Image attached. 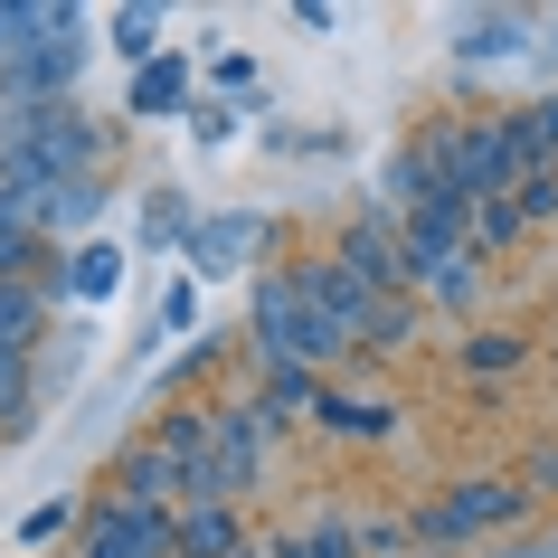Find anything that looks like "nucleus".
<instances>
[{"label": "nucleus", "instance_id": "nucleus-2", "mask_svg": "<svg viewBox=\"0 0 558 558\" xmlns=\"http://www.w3.org/2000/svg\"><path fill=\"white\" fill-rule=\"evenodd\" d=\"M0 151H20L48 190L105 180V133H95L76 105H0Z\"/></svg>", "mask_w": 558, "mask_h": 558}, {"label": "nucleus", "instance_id": "nucleus-15", "mask_svg": "<svg viewBox=\"0 0 558 558\" xmlns=\"http://www.w3.org/2000/svg\"><path fill=\"white\" fill-rule=\"evenodd\" d=\"M236 549H246L236 501H190V511H180V558H236Z\"/></svg>", "mask_w": 558, "mask_h": 558}, {"label": "nucleus", "instance_id": "nucleus-21", "mask_svg": "<svg viewBox=\"0 0 558 558\" xmlns=\"http://www.w3.org/2000/svg\"><path fill=\"white\" fill-rule=\"evenodd\" d=\"M265 558H360V521H313V530H275Z\"/></svg>", "mask_w": 558, "mask_h": 558}, {"label": "nucleus", "instance_id": "nucleus-29", "mask_svg": "<svg viewBox=\"0 0 558 558\" xmlns=\"http://www.w3.org/2000/svg\"><path fill=\"white\" fill-rule=\"evenodd\" d=\"M521 228H530L521 199H483V208H473V256H501V246H511Z\"/></svg>", "mask_w": 558, "mask_h": 558}, {"label": "nucleus", "instance_id": "nucleus-32", "mask_svg": "<svg viewBox=\"0 0 558 558\" xmlns=\"http://www.w3.org/2000/svg\"><path fill=\"white\" fill-rule=\"evenodd\" d=\"M511 199H521V218H558V180H549V171H530Z\"/></svg>", "mask_w": 558, "mask_h": 558}, {"label": "nucleus", "instance_id": "nucleus-18", "mask_svg": "<svg viewBox=\"0 0 558 558\" xmlns=\"http://www.w3.org/2000/svg\"><path fill=\"white\" fill-rule=\"evenodd\" d=\"M58 284H66L76 303H105V294L123 284V246H114V236H86V246L66 256V275H58Z\"/></svg>", "mask_w": 558, "mask_h": 558}, {"label": "nucleus", "instance_id": "nucleus-22", "mask_svg": "<svg viewBox=\"0 0 558 558\" xmlns=\"http://www.w3.org/2000/svg\"><path fill=\"white\" fill-rule=\"evenodd\" d=\"M105 48L143 76V66L161 58V10H151V0H143V10H114V20H105Z\"/></svg>", "mask_w": 558, "mask_h": 558}, {"label": "nucleus", "instance_id": "nucleus-13", "mask_svg": "<svg viewBox=\"0 0 558 558\" xmlns=\"http://www.w3.org/2000/svg\"><path fill=\"white\" fill-rule=\"evenodd\" d=\"M313 426L341 436V445H379V436H398V408H388V398H351V388H323Z\"/></svg>", "mask_w": 558, "mask_h": 558}, {"label": "nucleus", "instance_id": "nucleus-38", "mask_svg": "<svg viewBox=\"0 0 558 558\" xmlns=\"http://www.w3.org/2000/svg\"><path fill=\"white\" fill-rule=\"evenodd\" d=\"M549 180H558V161H549Z\"/></svg>", "mask_w": 558, "mask_h": 558}, {"label": "nucleus", "instance_id": "nucleus-34", "mask_svg": "<svg viewBox=\"0 0 558 558\" xmlns=\"http://www.w3.org/2000/svg\"><path fill=\"white\" fill-rule=\"evenodd\" d=\"M190 313H199V284H171L161 294V331H190Z\"/></svg>", "mask_w": 558, "mask_h": 558}, {"label": "nucleus", "instance_id": "nucleus-30", "mask_svg": "<svg viewBox=\"0 0 558 558\" xmlns=\"http://www.w3.org/2000/svg\"><path fill=\"white\" fill-rule=\"evenodd\" d=\"M76 521H86V511H76V501H38V511H29V521H20V549H58V539H66V530H76Z\"/></svg>", "mask_w": 558, "mask_h": 558}, {"label": "nucleus", "instance_id": "nucleus-9", "mask_svg": "<svg viewBox=\"0 0 558 558\" xmlns=\"http://www.w3.org/2000/svg\"><path fill=\"white\" fill-rule=\"evenodd\" d=\"M180 493H190V473L161 454V445H123L114 464H105V501H143V511H180Z\"/></svg>", "mask_w": 558, "mask_h": 558}, {"label": "nucleus", "instance_id": "nucleus-5", "mask_svg": "<svg viewBox=\"0 0 558 558\" xmlns=\"http://www.w3.org/2000/svg\"><path fill=\"white\" fill-rule=\"evenodd\" d=\"M86 20L58 0V29L38 38L20 66H0V105H76V66H86Z\"/></svg>", "mask_w": 558, "mask_h": 558}, {"label": "nucleus", "instance_id": "nucleus-36", "mask_svg": "<svg viewBox=\"0 0 558 558\" xmlns=\"http://www.w3.org/2000/svg\"><path fill=\"white\" fill-rule=\"evenodd\" d=\"M416 558H445V549H416Z\"/></svg>", "mask_w": 558, "mask_h": 558}, {"label": "nucleus", "instance_id": "nucleus-19", "mask_svg": "<svg viewBox=\"0 0 558 558\" xmlns=\"http://www.w3.org/2000/svg\"><path fill=\"white\" fill-rule=\"evenodd\" d=\"M408 275H416V294L445 303V313H464V303L483 294V256H473V246L464 256H436V265H408Z\"/></svg>", "mask_w": 558, "mask_h": 558}, {"label": "nucleus", "instance_id": "nucleus-4", "mask_svg": "<svg viewBox=\"0 0 558 558\" xmlns=\"http://www.w3.org/2000/svg\"><path fill=\"white\" fill-rule=\"evenodd\" d=\"M530 521V493H521V473H473V483H454V493L436 501H416L408 530H416V549H445V558H464V539H483V530H521Z\"/></svg>", "mask_w": 558, "mask_h": 558}, {"label": "nucleus", "instance_id": "nucleus-31", "mask_svg": "<svg viewBox=\"0 0 558 558\" xmlns=\"http://www.w3.org/2000/svg\"><path fill=\"white\" fill-rule=\"evenodd\" d=\"M190 133H199V143H228V133H236V105L199 95V105H190Z\"/></svg>", "mask_w": 558, "mask_h": 558}, {"label": "nucleus", "instance_id": "nucleus-37", "mask_svg": "<svg viewBox=\"0 0 558 558\" xmlns=\"http://www.w3.org/2000/svg\"><path fill=\"white\" fill-rule=\"evenodd\" d=\"M549 549H558V530H549Z\"/></svg>", "mask_w": 558, "mask_h": 558}, {"label": "nucleus", "instance_id": "nucleus-27", "mask_svg": "<svg viewBox=\"0 0 558 558\" xmlns=\"http://www.w3.org/2000/svg\"><path fill=\"white\" fill-rule=\"evenodd\" d=\"M416 323H426V294H388V303H379V323H369V351H408Z\"/></svg>", "mask_w": 558, "mask_h": 558}, {"label": "nucleus", "instance_id": "nucleus-12", "mask_svg": "<svg viewBox=\"0 0 558 558\" xmlns=\"http://www.w3.org/2000/svg\"><path fill=\"white\" fill-rule=\"evenodd\" d=\"M58 303H66V284H0V351L38 360V331H48Z\"/></svg>", "mask_w": 558, "mask_h": 558}, {"label": "nucleus", "instance_id": "nucleus-23", "mask_svg": "<svg viewBox=\"0 0 558 558\" xmlns=\"http://www.w3.org/2000/svg\"><path fill=\"white\" fill-rule=\"evenodd\" d=\"M48 29H58V0H0V66H20Z\"/></svg>", "mask_w": 558, "mask_h": 558}, {"label": "nucleus", "instance_id": "nucleus-17", "mask_svg": "<svg viewBox=\"0 0 558 558\" xmlns=\"http://www.w3.org/2000/svg\"><path fill=\"white\" fill-rule=\"evenodd\" d=\"M105 199H114V190H105V180H66V190H48V208H38V236H48V246H58V236L95 228V218H105Z\"/></svg>", "mask_w": 558, "mask_h": 558}, {"label": "nucleus", "instance_id": "nucleus-16", "mask_svg": "<svg viewBox=\"0 0 558 558\" xmlns=\"http://www.w3.org/2000/svg\"><path fill=\"white\" fill-rule=\"evenodd\" d=\"M58 275H66L58 246H48L38 228H20V218L0 208V284H58Z\"/></svg>", "mask_w": 558, "mask_h": 558}, {"label": "nucleus", "instance_id": "nucleus-35", "mask_svg": "<svg viewBox=\"0 0 558 558\" xmlns=\"http://www.w3.org/2000/svg\"><path fill=\"white\" fill-rule=\"evenodd\" d=\"M473 558H558L549 539H493V549H473Z\"/></svg>", "mask_w": 558, "mask_h": 558}, {"label": "nucleus", "instance_id": "nucleus-1", "mask_svg": "<svg viewBox=\"0 0 558 558\" xmlns=\"http://www.w3.org/2000/svg\"><path fill=\"white\" fill-rule=\"evenodd\" d=\"M416 161L436 171V190H454L464 208H483V199H511L521 190V143H511V123L501 114H445V123H426L416 133Z\"/></svg>", "mask_w": 558, "mask_h": 558}, {"label": "nucleus", "instance_id": "nucleus-6", "mask_svg": "<svg viewBox=\"0 0 558 558\" xmlns=\"http://www.w3.org/2000/svg\"><path fill=\"white\" fill-rule=\"evenodd\" d=\"M208 464H218L228 501L265 493V464H275V426H265L256 398H228V408H208Z\"/></svg>", "mask_w": 558, "mask_h": 558}, {"label": "nucleus", "instance_id": "nucleus-8", "mask_svg": "<svg viewBox=\"0 0 558 558\" xmlns=\"http://www.w3.org/2000/svg\"><path fill=\"white\" fill-rule=\"evenodd\" d=\"M331 256L351 265L369 294H416V284H408V236H398V218H388V208H360L351 236H341Z\"/></svg>", "mask_w": 558, "mask_h": 558}, {"label": "nucleus", "instance_id": "nucleus-14", "mask_svg": "<svg viewBox=\"0 0 558 558\" xmlns=\"http://www.w3.org/2000/svg\"><path fill=\"white\" fill-rule=\"evenodd\" d=\"M256 408H265V426H294V416H313V408H323V369L265 360V379H256Z\"/></svg>", "mask_w": 558, "mask_h": 558}, {"label": "nucleus", "instance_id": "nucleus-39", "mask_svg": "<svg viewBox=\"0 0 558 558\" xmlns=\"http://www.w3.org/2000/svg\"><path fill=\"white\" fill-rule=\"evenodd\" d=\"M171 558H180V549H171Z\"/></svg>", "mask_w": 558, "mask_h": 558}, {"label": "nucleus", "instance_id": "nucleus-20", "mask_svg": "<svg viewBox=\"0 0 558 558\" xmlns=\"http://www.w3.org/2000/svg\"><path fill=\"white\" fill-rule=\"evenodd\" d=\"M521 48H530L521 10H483V20H464V38H454V58H473V66L483 58H521Z\"/></svg>", "mask_w": 558, "mask_h": 558}, {"label": "nucleus", "instance_id": "nucleus-10", "mask_svg": "<svg viewBox=\"0 0 558 558\" xmlns=\"http://www.w3.org/2000/svg\"><path fill=\"white\" fill-rule=\"evenodd\" d=\"M199 105V66L190 58H151L133 86H123V114L133 123H161V114H190Z\"/></svg>", "mask_w": 558, "mask_h": 558}, {"label": "nucleus", "instance_id": "nucleus-24", "mask_svg": "<svg viewBox=\"0 0 558 558\" xmlns=\"http://www.w3.org/2000/svg\"><path fill=\"white\" fill-rule=\"evenodd\" d=\"M511 143H521V171H549L558 161V95H539V105L511 114Z\"/></svg>", "mask_w": 558, "mask_h": 558}, {"label": "nucleus", "instance_id": "nucleus-26", "mask_svg": "<svg viewBox=\"0 0 558 558\" xmlns=\"http://www.w3.org/2000/svg\"><path fill=\"white\" fill-rule=\"evenodd\" d=\"M521 360H530L521 331H473V341H464V369H473V379H511Z\"/></svg>", "mask_w": 558, "mask_h": 558}, {"label": "nucleus", "instance_id": "nucleus-28", "mask_svg": "<svg viewBox=\"0 0 558 558\" xmlns=\"http://www.w3.org/2000/svg\"><path fill=\"white\" fill-rule=\"evenodd\" d=\"M29 408H38V360L0 351V426H29Z\"/></svg>", "mask_w": 558, "mask_h": 558}, {"label": "nucleus", "instance_id": "nucleus-25", "mask_svg": "<svg viewBox=\"0 0 558 558\" xmlns=\"http://www.w3.org/2000/svg\"><path fill=\"white\" fill-rule=\"evenodd\" d=\"M151 445H161V454H171L180 473H190V464H208V408H171L161 426H151Z\"/></svg>", "mask_w": 558, "mask_h": 558}, {"label": "nucleus", "instance_id": "nucleus-11", "mask_svg": "<svg viewBox=\"0 0 558 558\" xmlns=\"http://www.w3.org/2000/svg\"><path fill=\"white\" fill-rule=\"evenodd\" d=\"M256 246H265V218H246V208H218V218L190 228V265H199V275H236Z\"/></svg>", "mask_w": 558, "mask_h": 558}, {"label": "nucleus", "instance_id": "nucleus-7", "mask_svg": "<svg viewBox=\"0 0 558 558\" xmlns=\"http://www.w3.org/2000/svg\"><path fill=\"white\" fill-rule=\"evenodd\" d=\"M294 275H303V294H313V313H323V323L341 331L351 351H369V323H379V303H388V294H369V284H360L341 256H303Z\"/></svg>", "mask_w": 558, "mask_h": 558}, {"label": "nucleus", "instance_id": "nucleus-33", "mask_svg": "<svg viewBox=\"0 0 558 558\" xmlns=\"http://www.w3.org/2000/svg\"><path fill=\"white\" fill-rule=\"evenodd\" d=\"M521 493H530V501H539V493H558V445H539V454L521 464Z\"/></svg>", "mask_w": 558, "mask_h": 558}, {"label": "nucleus", "instance_id": "nucleus-3", "mask_svg": "<svg viewBox=\"0 0 558 558\" xmlns=\"http://www.w3.org/2000/svg\"><path fill=\"white\" fill-rule=\"evenodd\" d=\"M246 331H256V369H265V360H294V369H331V360H351V341L313 313V294H303L294 265L256 275V313H246Z\"/></svg>", "mask_w": 558, "mask_h": 558}]
</instances>
